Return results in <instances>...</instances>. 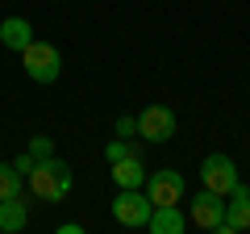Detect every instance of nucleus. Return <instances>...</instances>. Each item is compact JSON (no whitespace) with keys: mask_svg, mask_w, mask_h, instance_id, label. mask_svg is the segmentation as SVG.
I'll use <instances>...</instances> for the list:
<instances>
[{"mask_svg":"<svg viewBox=\"0 0 250 234\" xmlns=\"http://www.w3.org/2000/svg\"><path fill=\"white\" fill-rule=\"evenodd\" d=\"M25 151L34 155V159H50V155H54V138H46V134H34Z\"/></svg>","mask_w":250,"mask_h":234,"instance_id":"nucleus-15","label":"nucleus"},{"mask_svg":"<svg viewBox=\"0 0 250 234\" xmlns=\"http://www.w3.org/2000/svg\"><path fill=\"white\" fill-rule=\"evenodd\" d=\"M221 217H225V197H221V192H213V188H200L196 197H192V226H196V230L217 234Z\"/></svg>","mask_w":250,"mask_h":234,"instance_id":"nucleus-7","label":"nucleus"},{"mask_svg":"<svg viewBox=\"0 0 250 234\" xmlns=\"http://www.w3.org/2000/svg\"><path fill=\"white\" fill-rule=\"evenodd\" d=\"M59 234H83V226H80V222H62Z\"/></svg>","mask_w":250,"mask_h":234,"instance_id":"nucleus-17","label":"nucleus"},{"mask_svg":"<svg viewBox=\"0 0 250 234\" xmlns=\"http://www.w3.org/2000/svg\"><path fill=\"white\" fill-rule=\"evenodd\" d=\"M113 130H117V138H134L138 134V113H121L113 121Z\"/></svg>","mask_w":250,"mask_h":234,"instance_id":"nucleus-16","label":"nucleus"},{"mask_svg":"<svg viewBox=\"0 0 250 234\" xmlns=\"http://www.w3.org/2000/svg\"><path fill=\"white\" fill-rule=\"evenodd\" d=\"M108 167H113V184H117V188H142V184H146L142 155H125V159L108 163Z\"/></svg>","mask_w":250,"mask_h":234,"instance_id":"nucleus-10","label":"nucleus"},{"mask_svg":"<svg viewBox=\"0 0 250 234\" xmlns=\"http://www.w3.org/2000/svg\"><path fill=\"white\" fill-rule=\"evenodd\" d=\"M242 230H250V188L246 184H238L225 197V217L217 226V234H242Z\"/></svg>","mask_w":250,"mask_h":234,"instance_id":"nucleus-8","label":"nucleus"},{"mask_svg":"<svg viewBox=\"0 0 250 234\" xmlns=\"http://www.w3.org/2000/svg\"><path fill=\"white\" fill-rule=\"evenodd\" d=\"M21 192H25V176H21L13 163H0V201L21 197Z\"/></svg>","mask_w":250,"mask_h":234,"instance_id":"nucleus-13","label":"nucleus"},{"mask_svg":"<svg viewBox=\"0 0 250 234\" xmlns=\"http://www.w3.org/2000/svg\"><path fill=\"white\" fill-rule=\"evenodd\" d=\"M0 42L21 54L29 42H34V25H29L25 17H4V21H0Z\"/></svg>","mask_w":250,"mask_h":234,"instance_id":"nucleus-11","label":"nucleus"},{"mask_svg":"<svg viewBox=\"0 0 250 234\" xmlns=\"http://www.w3.org/2000/svg\"><path fill=\"white\" fill-rule=\"evenodd\" d=\"M21 63H25V75L34 84H54L62 75V54L54 42H42V38H34V42L21 50Z\"/></svg>","mask_w":250,"mask_h":234,"instance_id":"nucleus-2","label":"nucleus"},{"mask_svg":"<svg viewBox=\"0 0 250 234\" xmlns=\"http://www.w3.org/2000/svg\"><path fill=\"white\" fill-rule=\"evenodd\" d=\"M71 167L59 159V155H50V159H38L34 171L25 176V188L34 192L38 201H62L67 192H71Z\"/></svg>","mask_w":250,"mask_h":234,"instance_id":"nucleus-1","label":"nucleus"},{"mask_svg":"<svg viewBox=\"0 0 250 234\" xmlns=\"http://www.w3.org/2000/svg\"><path fill=\"white\" fill-rule=\"evenodd\" d=\"M138 138H142V142H154V146L171 142V138H175V113H171L167 105H146L142 113H138Z\"/></svg>","mask_w":250,"mask_h":234,"instance_id":"nucleus-4","label":"nucleus"},{"mask_svg":"<svg viewBox=\"0 0 250 234\" xmlns=\"http://www.w3.org/2000/svg\"><path fill=\"white\" fill-rule=\"evenodd\" d=\"M146 197L154 201V205H179L184 201V192H188V184H184V176H179L175 167H159V171H146Z\"/></svg>","mask_w":250,"mask_h":234,"instance_id":"nucleus-5","label":"nucleus"},{"mask_svg":"<svg viewBox=\"0 0 250 234\" xmlns=\"http://www.w3.org/2000/svg\"><path fill=\"white\" fill-rule=\"evenodd\" d=\"M125 155H142V142H129V138H113V142L104 146V159H108V163L125 159Z\"/></svg>","mask_w":250,"mask_h":234,"instance_id":"nucleus-14","label":"nucleus"},{"mask_svg":"<svg viewBox=\"0 0 250 234\" xmlns=\"http://www.w3.org/2000/svg\"><path fill=\"white\" fill-rule=\"evenodd\" d=\"M146 230H150V234H184L188 230V213L179 205H154Z\"/></svg>","mask_w":250,"mask_h":234,"instance_id":"nucleus-9","label":"nucleus"},{"mask_svg":"<svg viewBox=\"0 0 250 234\" xmlns=\"http://www.w3.org/2000/svg\"><path fill=\"white\" fill-rule=\"evenodd\" d=\"M154 213V201L146 197V188H117L113 197V217L125 226V230H146Z\"/></svg>","mask_w":250,"mask_h":234,"instance_id":"nucleus-3","label":"nucleus"},{"mask_svg":"<svg viewBox=\"0 0 250 234\" xmlns=\"http://www.w3.org/2000/svg\"><path fill=\"white\" fill-rule=\"evenodd\" d=\"M29 222V205L25 197H9V201H0V234H21Z\"/></svg>","mask_w":250,"mask_h":234,"instance_id":"nucleus-12","label":"nucleus"},{"mask_svg":"<svg viewBox=\"0 0 250 234\" xmlns=\"http://www.w3.org/2000/svg\"><path fill=\"white\" fill-rule=\"evenodd\" d=\"M200 184L213 192H221V197H229L233 188H238V163L229 159V155H208L205 163H200Z\"/></svg>","mask_w":250,"mask_h":234,"instance_id":"nucleus-6","label":"nucleus"}]
</instances>
